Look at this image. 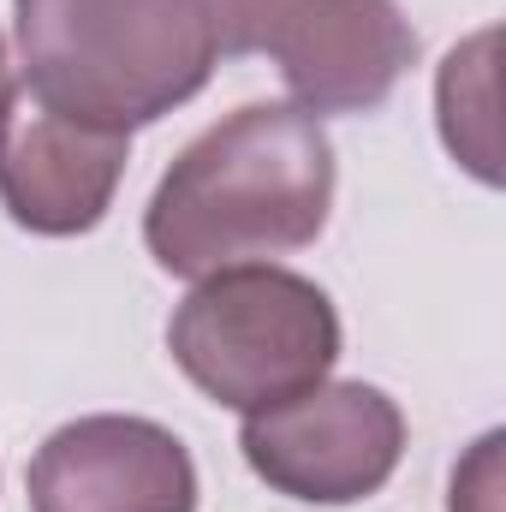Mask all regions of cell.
I'll list each match as a JSON object with an SVG mask.
<instances>
[{
	"mask_svg": "<svg viewBox=\"0 0 506 512\" xmlns=\"http://www.w3.org/2000/svg\"><path fill=\"white\" fill-rule=\"evenodd\" d=\"M334 209V143L292 102H251L191 137L143 209L149 256L203 280L262 256L304 251Z\"/></svg>",
	"mask_w": 506,
	"mask_h": 512,
	"instance_id": "6da1fadb",
	"label": "cell"
},
{
	"mask_svg": "<svg viewBox=\"0 0 506 512\" xmlns=\"http://www.w3.org/2000/svg\"><path fill=\"white\" fill-rule=\"evenodd\" d=\"M24 90L84 126L143 131L215 78L209 0H12Z\"/></svg>",
	"mask_w": 506,
	"mask_h": 512,
	"instance_id": "7a4b0ae2",
	"label": "cell"
},
{
	"mask_svg": "<svg viewBox=\"0 0 506 512\" xmlns=\"http://www.w3.org/2000/svg\"><path fill=\"white\" fill-rule=\"evenodd\" d=\"M167 352L197 393L251 417L328 382L340 364V310L310 274L239 262L191 286L167 322Z\"/></svg>",
	"mask_w": 506,
	"mask_h": 512,
	"instance_id": "3957f363",
	"label": "cell"
},
{
	"mask_svg": "<svg viewBox=\"0 0 506 512\" xmlns=\"http://www.w3.org/2000/svg\"><path fill=\"white\" fill-rule=\"evenodd\" d=\"M227 60H274L292 108L370 114L417 60V30L399 0H209Z\"/></svg>",
	"mask_w": 506,
	"mask_h": 512,
	"instance_id": "277c9868",
	"label": "cell"
},
{
	"mask_svg": "<svg viewBox=\"0 0 506 512\" xmlns=\"http://www.w3.org/2000/svg\"><path fill=\"white\" fill-rule=\"evenodd\" d=\"M239 453L256 477L310 507H352L387 489L405 453V411L370 382H316L310 393L251 411Z\"/></svg>",
	"mask_w": 506,
	"mask_h": 512,
	"instance_id": "5b68a950",
	"label": "cell"
},
{
	"mask_svg": "<svg viewBox=\"0 0 506 512\" xmlns=\"http://www.w3.org/2000/svg\"><path fill=\"white\" fill-rule=\"evenodd\" d=\"M24 489L30 512H197V465L173 429L96 411L36 447Z\"/></svg>",
	"mask_w": 506,
	"mask_h": 512,
	"instance_id": "8992f818",
	"label": "cell"
},
{
	"mask_svg": "<svg viewBox=\"0 0 506 512\" xmlns=\"http://www.w3.org/2000/svg\"><path fill=\"white\" fill-rule=\"evenodd\" d=\"M131 137L66 120L30 90H12L0 114V203L36 239L96 233L126 179Z\"/></svg>",
	"mask_w": 506,
	"mask_h": 512,
	"instance_id": "52a82bcc",
	"label": "cell"
},
{
	"mask_svg": "<svg viewBox=\"0 0 506 512\" xmlns=\"http://www.w3.org/2000/svg\"><path fill=\"white\" fill-rule=\"evenodd\" d=\"M495 42L501 30H477L441 60L435 108H441V143L459 167H471L483 185H501V143H495Z\"/></svg>",
	"mask_w": 506,
	"mask_h": 512,
	"instance_id": "ba28073f",
	"label": "cell"
},
{
	"mask_svg": "<svg viewBox=\"0 0 506 512\" xmlns=\"http://www.w3.org/2000/svg\"><path fill=\"white\" fill-rule=\"evenodd\" d=\"M495 465H501V429L483 435L477 453L453 471V512H495V489H501Z\"/></svg>",
	"mask_w": 506,
	"mask_h": 512,
	"instance_id": "9c48e42d",
	"label": "cell"
},
{
	"mask_svg": "<svg viewBox=\"0 0 506 512\" xmlns=\"http://www.w3.org/2000/svg\"><path fill=\"white\" fill-rule=\"evenodd\" d=\"M12 90H18V84H12V66H6V42H0V114H6V102H12Z\"/></svg>",
	"mask_w": 506,
	"mask_h": 512,
	"instance_id": "30bf717a",
	"label": "cell"
}]
</instances>
